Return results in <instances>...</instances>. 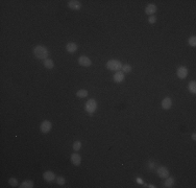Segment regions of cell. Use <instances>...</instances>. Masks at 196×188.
Returning <instances> with one entry per match:
<instances>
[{
  "label": "cell",
  "mask_w": 196,
  "mask_h": 188,
  "mask_svg": "<svg viewBox=\"0 0 196 188\" xmlns=\"http://www.w3.org/2000/svg\"><path fill=\"white\" fill-rule=\"evenodd\" d=\"M33 55L39 60H46V59H48L49 50L45 46L38 45L33 48Z\"/></svg>",
  "instance_id": "1"
},
{
  "label": "cell",
  "mask_w": 196,
  "mask_h": 188,
  "mask_svg": "<svg viewBox=\"0 0 196 188\" xmlns=\"http://www.w3.org/2000/svg\"><path fill=\"white\" fill-rule=\"evenodd\" d=\"M122 63L118 60H110L106 63V68L112 71H120L122 69Z\"/></svg>",
  "instance_id": "2"
},
{
  "label": "cell",
  "mask_w": 196,
  "mask_h": 188,
  "mask_svg": "<svg viewBox=\"0 0 196 188\" xmlns=\"http://www.w3.org/2000/svg\"><path fill=\"white\" fill-rule=\"evenodd\" d=\"M84 108H86V111L89 113V114H93L94 112H95V110L97 109V103H96L95 99H89V100L86 103V106H84Z\"/></svg>",
  "instance_id": "3"
},
{
  "label": "cell",
  "mask_w": 196,
  "mask_h": 188,
  "mask_svg": "<svg viewBox=\"0 0 196 188\" xmlns=\"http://www.w3.org/2000/svg\"><path fill=\"white\" fill-rule=\"evenodd\" d=\"M51 128H52V124L48 120H44L43 122L41 123V125H40V130H41V132L44 134L49 133L50 130H51Z\"/></svg>",
  "instance_id": "4"
},
{
  "label": "cell",
  "mask_w": 196,
  "mask_h": 188,
  "mask_svg": "<svg viewBox=\"0 0 196 188\" xmlns=\"http://www.w3.org/2000/svg\"><path fill=\"white\" fill-rule=\"evenodd\" d=\"M78 64L82 67H90L92 65V61L86 55H82L78 57Z\"/></svg>",
  "instance_id": "5"
},
{
  "label": "cell",
  "mask_w": 196,
  "mask_h": 188,
  "mask_svg": "<svg viewBox=\"0 0 196 188\" xmlns=\"http://www.w3.org/2000/svg\"><path fill=\"white\" fill-rule=\"evenodd\" d=\"M157 174H158L159 177L162 178V179H166L167 177H169V170H168V168L165 166L158 167V169H157Z\"/></svg>",
  "instance_id": "6"
},
{
  "label": "cell",
  "mask_w": 196,
  "mask_h": 188,
  "mask_svg": "<svg viewBox=\"0 0 196 188\" xmlns=\"http://www.w3.org/2000/svg\"><path fill=\"white\" fill-rule=\"evenodd\" d=\"M68 6L73 11H79L82 8V3L79 2L78 0H69Z\"/></svg>",
  "instance_id": "7"
},
{
  "label": "cell",
  "mask_w": 196,
  "mask_h": 188,
  "mask_svg": "<svg viewBox=\"0 0 196 188\" xmlns=\"http://www.w3.org/2000/svg\"><path fill=\"white\" fill-rule=\"evenodd\" d=\"M176 74L180 79H186L187 75H188V69L186 68V67H184V66H180V67H178V69H177Z\"/></svg>",
  "instance_id": "8"
},
{
  "label": "cell",
  "mask_w": 196,
  "mask_h": 188,
  "mask_svg": "<svg viewBox=\"0 0 196 188\" xmlns=\"http://www.w3.org/2000/svg\"><path fill=\"white\" fill-rule=\"evenodd\" d=\"M70 160H71V163L73 164V165H75V166H78V165H80V163H82V157H80L79 154H72Z\"/></svg>",
  "instance_id": "9"
},
{
  "label": "cell",
  "mask_w": 196,
  "mask_h": 188,
  "mask_svg": "<svg viewBox=\"0 0 196 188\" xmlns=\"http://www.w3.org/2000/svg\"><path fill=\"white\" fill-rule=\"evenodd\" d=\"M43 178L46 182H52V181L54 180L56 177H55L54 172H50V170H47V172H45L43 174Z\"/></svg>",
  "instance_id": "10"
},
{
  "label": "cell",
  "mask_w": 196,
  "mask_h": 188,
  "mask_svg": "<svg viewBox=\"0 0 196 188\" xmlns=\"http://www.w3.org/2000/svg\"><path fill=\"white\" fill-rule=\"evenodd\" d=\"M124 79H125V77H124V73H123L122 71H117L116 73L114 74V82L115 83H122L124 82Z\"/></svg>",
  "instance_id": "11"
},
{
  "label": "cell",
  "mask_w": 196,
  "mask_h": 188,
  "mask_svg": "<svg viewBox=\"0 0 196 188\" xmlns=\"http://www.w3.org/2000/svg\"><path fill=\"white\" fill-rule=\"evenodd\" d=\"M172 107V99L170 97H165L162 100V108L164 110H169Z\"/></svg>",
  "instance_id": "12"
},
{
  "label": "cell",
  "mask_w": 196,
  "mask_h": 188,
  "mask_svg": "<svg viewBox=\"0 0 196 188\" xmlns=\"http://www.w3.org/2000/svg\"><path fill=\"white\" fill-rule=\"evenodd\" d=\"M66 50L69 53H74L77 50V44L74 43V42H70V43L66 45Z\"/></svg>",
  "instance_id": "13"
},
{
  "label": "cell",
  "mask_w": 196,
  "mask_h": 188,
  "mask_svg": "<svg viewBox=\"0 0 196 188\" xmlns=\"http://www.w3.org/2000/svg\"><path fill=\"white\" fill-rule=\"evenodd\" d=\"M157 10H158V8H157L155 4H148V5L145 8V13H146L147 15H151V16H152L155 12H157Z\"/></svg>",
  "instance_id": "14"
},
{
  "label": "cell",
  "mask_w": 196,
  "mask_h": 188,
  "mask_svg": "<svg viewBox=\"0 0 196 188\" xmlns=\"http://www.w3.org/2000/svg\"><path fill=\"white\" fill-rule=\"evenodd\" d=\"M173 184H174V179H173V178L167 177L166 179H165V182H164V187H167V188L173 187Z\"/></svg>",
  "instance_id": "15"
},
{
  "label": "cell",
  "mask_w": 196,
  "mask_h": 188,
  "mask_svg": "<svg viewBox=\"0 0 196 188\" xmlns=\"http://www.w3.org/2000/svg\"><path fill=\"white\" fill-rule=\"evenodd\" d=\"M21 188H33V182L31 180H26L24 182H22L21 186H19Z\"/></svg>",
  "instance_id": "16"
},
{
  "label": "cell",
  "mask_w": 196,
  "mask_h": 188,
  "mask_svg": "<svg viewBox=\"0 0 196 188\" xmlns=\"http://www.w3.org/2000/svg\"><path fill=\"white\" fill-rule=\"evenodd\" d=\"M188 89L192 94H195L196 93V82L195 81H192V82L189 83L188 85Z\"/></svg>",
  "instance_id": "17"
},
{
  "label": "cell",
  "mask_w": 196,
  "mask_h": 188,
  "mask_svg": "<svg viewBox=\"0 0 196 188\" xmlns=\"http://www.w3.org/2000/svg\"><path fill=\"white\" fill-rule=\"evenodd\" d=\"M44 66H45V68L47 69H52L53 66H54V64H53V61L52 60L46 59V60H44Z\"/></svg>",
  "instance_id": "18"
},
{
  "label": "cell",
  "mask_w": 196,
  "mask_h": 188,
  "mask_svg": "<svg viewBox=\"0 0 196 188\" xmlns=\"http://www.w3.org/2000/svg\"><path fill=\"white\" fill-rule=\"evenodd\" d=\"M76 96L79 98H84V97H87L88 96V91L84 90V89H82V90H78L76 92Z\"/></svg>",
  "instance_id": "19"
},
{
  "label": "cell",
  "mask_w": 196,
  "mask_h": 188,
  "mask_svg": "<svg viewBox=\"0 0 196 188\" xmlns=\"http://www.w3.org/2000/svg\"><path fill=\"white\" fill-rule=\"evenodd\" d=\"M122 70H123V73H129V72H131L133 68H131V65L126 64V65H123L122 66Z\"/></svg>",
  "instance_id": "20"
},
{
  "label": "cell",
  "mask_w": 196,
  "mask_h": 188,
  "mask_svg": "<svg viewBox=\"0 0 196 188\" xmlns=\"http://www.w3.org/2000/svg\"><path fill=\"white\" fill-rule=\"evenodd\" d=\"M82 148V142L80 141H75L73 143V150L75 152H78L79 150Z\"/></svg>",
  "instance_id": "21"
},
{
  "label": "cell",
  "mask_w": 196,
  "mask_h": 188,
  "mask_svg": "<svg viewBox=\"0 0 196 188\" xmlns=\"http://www.w3.org/2000/svg\"><path fill=\"white\" fill-rule=\"evenodd\" d=\"M8 184H10L12 187H17V186H18V181H17V179H15V178H11V179L8 180Z\"/></svg>",
  "instance_id": "22"
},
{
  "label": "cell",
  "mask_w": 196,
  "mask_h": 188,
  "mask_svg": "<svg viewBox=\"0 0 196 188\" xmlns=\"http://www.w3.org/2000/svg\"><path fill=\"white\" fill-rule=\"evenodd\" d=\"M188 43H189V45L190 46H192V47H195L196 46V37H191L190 39L188 40Z\"/></svg>",
  "instance_id": "23"
},
{
  "label": "cell",
  "mask_w": 196,
  "mask_h": 188,
  "mask_svg": "<svg viewBox=\"0 0 196 188\" xmlns=\"http://www.w3.org/2000/svg\"><path fill=\"white\" fill-rule=\"evenodd\" d=\"M56 183L59 185H64L66 183V179L64 177H57L56 178Z\"/></svg>",
  "instance_id": "24"
},
{
  "label": "cell",
  "mask_w": 196,
  "mask_h": 188,
  "mask_svg": "<svg viewBox=\"0 0 196 188\" xmlns=\"http://www.w3.org/2000/svg\"><path fill=\"white\" fill-rule=\"evenodd\" d=\"M148 22H149L150 24H153V23L157 22V18H155L154 16H150L149 18H148Z\"/></svg>",
  "instance_id": "25"
},
{
  "label": "cell",
  "mask_w": 196,
  "mask_h": 188,
  "mask_svg": "<svg viewBox=\"0 0 196 188\" xmlns=\"http://www.w3.org/2000/svg\"><path fill=\"white\" fill-rule=\"evenodd\" d=\"M192 139H193V140H196V134H195V133L192 134Z\"/></svg>",
  "instance_id": "26"
},
{
  "label": "cell",
  "mask_w": 196,
  "mask_h": 188,
  "mask_svg": "<svg viewBox=\"0 0 196 188\" xmlns=\"http://www.w3.org/2000/svg\"><path fill=\"white\" fill-rule=\"evenodd\" d=\"M137 181H138V183H140V184H142V183H143V182H142V180H140V179H138Z\"/></svg>",
  "instance_id": "27"
}]
</instances>
